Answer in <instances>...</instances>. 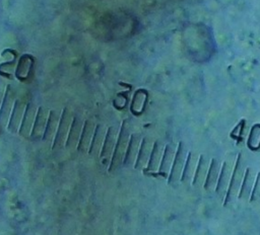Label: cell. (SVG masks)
Listing matches in <instances>:
<instances>
[{
  "instance_id": "obj_1",
  "label": "cell",
  "mask_w": 260,
  "mask_h": 235,
  "mask_svg": "<svg viewBox=\"0 0 260 235\" xmlns=\"http://www.w3.org/2000/svg\"><path fill=\"white\" fill-rule=\"evenodd\" d=\"M130 136H131L130 124L127 120H124L119 129V134H118L116 146L114 149V153L111 159V163L108 167L109 173H115L118 170H120V168L123 166V161L127 151Z\"/></svg>"
},
{
  "instance_id": "obj_2",
  "label": "cell",
  "mask_w": 260,
  "mask_h": 235,
  "mask_svg": "<svg viewBox=\"0 0 260 235\" xmlns=\"http://www.w3.org/2000/svg\"><path fill=\"white\" fill-rule=\"evenodd\" d=\"M246 163L243 158L242 153H239L237 155V158L235 160V164L233 166V171L230 179V184L225 193V197L222 201L223 206L226 207L228 205L234 203L236 200H238L239 190L243 181V177L246 171Z\"/></svg>"
},
{
  "instance_id": "obj_3",
  "label": "cell",
  "mask_w": 260,
  "mask_h": 235,
  "mask_svg": "<svg viewBox=\"0 0 260 235\" xmlns=\"http://www.w3.org/2000/svg\"><path fill=\"white\" fill-rule=\"evenodd\" d=\"M74 114L69 107H64L61 111V116L58 125V129L55 135V138L52 143V151H59L65 147L68 133L72 124Z\"/></svg>"
},
{
  "instance_id": "obj_4",
  "label": "cell",
  "mask_w": 260,
  "mask_h": 235,
  "mask_svg": "<svg viewBox=\"0 0 260 235\" xmlns=\"http://www.w3.org/2000/svg\"><path fill=\"white\" fill-rule=\"evenodd\" d=\"M189 151L186 150L185 144L181 141L177 145L176 149V154L174 157V161L171 167L170 174L168 176V184L172 186H176L180 181H181V176L182 172L184 169L185 161L187 158V154Z\"/></svg>"
},
{
  "instance_id": "obj_5",
  "label": "cell",
  "mask_w": 260,
  "mask_h": 235,
  "mask_svg": "<svg viewBox=\"0 0 260 235\" xmlns=\"http://www.w3.org/2000/svg\"><path fill=\"white\" fill-rule=\"evenodd\" d=\"M16 100V92L11 85H7L4 94L2 103L0 106V136L7 130L9 119Z\"/></svg>"
},
{
  "instance_id": "obj_6",
  "label": "cell",
  "mask_w": 260,
  "mask_h": 235,
  "mask_svg": "<svg viewBox=\"0 0 260 235\" xmlns=\"http://www.w3.org/2000/svg\"><path fill=\"white\" fill-rule=\"evenodd\" d=\"M119 129L120 128H117L116 126H111L107 129L104 144L99 155L101 164L106 168H108L111 163V159L114 153V149H115L118 134H119Z\"/></svg>"
},
{
  "instance_id": "obj_7",
  "label": "cell",
  "mask_w": 260,
  "mask_h": 235,
  "mask_svg": "<svg viewBox=\"0 0 260 235\" xmlns=\"http://www.w3.org/2000/svg\"><path fill=\"white\" fill-rule=\"evenodd\" d=\"M37 111H38V107H37L36 103L32 100L28 101L26 103L24 114H23L21 125H20L19 131H18V134L24 139H28L30 137V133L32 130Z\"/></svg>"
},
{
  "instance_id": "obj_8",
  "label": "cell",
  "mask_w": 260,
  "mask_h": 235,
  "mask_svg": "<svg viewBox=\"0 0 260 235\" xmlns=\"http://www.w3.org/2000/svg\"><path fill=\"white\" fill-rule=\"evenodd\" d=\"M142 136L140 133H132L128 143L127 151L123 161V167L125 168H134L138 151L140 148Z\"/></svg>"
},
{
  "instance_id": "obj_9",
  "label": "cell",
  "mask_w": 260,
  "mask_h": 235,
  "mask_svg": "<svg viewBox=\"0 0 260 235\" xmlns=\"http://www.w3.org/2000/svg\"><path fill=\"white\" fill-rule=\"evenodd\" d=\"M49 113H50V109L41 105L38 107V111L36 114V119H35V123L32 126V130L30 133V139L31 140H41L43 139L44 133H45V129H46V125L48 122V118H49Z\"/></svg>"
},
{
  "instance_id": "obj_10",
  "label": "cell",
  "mask_w": 260,
  "mask_h": 235,
  "mask_svg": "<svg viewBox=\"0 0 260 235\" xmlns=\"http://www.w3.org/2000/svg\"><path fill=\"white\" fill-rule=\"evenodd\" d=\"M96 124L94 122V120L92 119H87L84 121L83 124V128L81 131V135H80V139L78 142V146H77V151L81 154H85L88 153L89 150V146L94 134V130H95Z\"/></svg>"
},
{
  "instance_id": "obj_11",
  "label": "cell",
  "mask_w": 260,
  "mask_h": 235,
  "mask_svg": "<svg viewBox=\"0 0 260 235\" xmlns=\"http://www.w3.org/2000/svg\"><path fill=\"white\" fill-rule=\"evenodd\" d=\"M233 166L230 162L228 161H223L221 164V168H220V172L218 175V179H217V183L215 186V193L217 195L218 199H221L223 201L229 184H230V179H231V175H232V171H233Z\"/></svg>"
},
{
  "instance_id": "obj_12",
  "label": "cell",
  "mask_w": 260,
  "mask_h": 235,
  "mask_svg": "<svg viewBox=\"0 0 260 235\" xmlns=\"http://www.w3.org/2000/svg\"><path fill=\"white\" fill-rule=\"evenodd\" d=\"M26 103L23 99L20 98H16L10 119H9V123L7 126V131L11 134H17L21 125V121L24 114V110L26 107Z\"/></svg>"
},
{
  "instance_id": "obj_13",
  "label": "cell",
  "mask_w": 260,
  "mask_h": 235,
  "mask_svg": "<svg viewBox=\"0 0 260 235\" xmlns=\"http://www.w3.org/2000/svg\"><path fill=\"white\" fill-rule=\"evenodd\" d=\"M164 149H165V145L162 144L161 141L159 140H155L153 142V146H152V150L150 153V157L149 160L147 162V165L145 167V169L143 170L145 174L148 175H154L157 173L159 164H160V160L162 157V153H164Z\"/></svg>"
},
{
  "instance_id": "obj_14",
  "label": "cell",
  "mask_w": 260,
  "mask_h": 235,
  "mask_svg": "<svg viewBox=\"0 0 260 235\" xmlns=\"http://www.w3.org/2000/svg\"><path fill=\"white\" fill-rule=\"evenodd\" d=\"M83 124H84V121L82 120L81 115L75 114L73 116L72 124H71V127H70V130H69V133H68L66 144H65V148L67 150L77 149L78 142H79L80 135H81V131H82V128H83Z\"/></svg>"
},
{
  "instance_id": "obj_15",
  "label": "cell",
  "mask_w": 260,
  "mask_h": 235,
  "mask_svg": "<svg viewBox=\"0 0 260 235\" xmlns=\"http://www.w3.org/2000/svg\"><path fill=\"white\" fill-rule=\"evenodd\" d=\"M176 149H177V147L173 143H168L167 145H165L160 164H159V167H158V170L156 173L158 176H160L165 179H168V176L170 174L171 167H172L174 157L176 154Z\"/></svg>"
},
{
  "instance_id": "obj_16",
  "label": "cell",
  "mask_w": 260,
  "mask_h": 235,
  "mask_svg": "<svg viewBox=\"0 0 260 235\" xmlns=\"http://www.w3.org/2000/svg\"><path fill=\"white\" fill-rule=\"evenodd\" d=\"M153 141L149 137H143L141 140L140 148L138 151V155L136 158V162L134 165V169L137 171H143L147 165V162L150 157V153L152 150Z\"/></svg>"
},
{
  "instance_id": "obj_17",
  "label": "cell",
  "mask_w": 260,
  "mask_h": 235,
  "mask_svg": "<svg viewBox=\"0 0 260 235\" xmlns=\"http://www.w3.org/2000/svg\"><path fill=\"white\" fill-rule=\"evenodd\" d=\"M210 160L204 154H200L198 157V162L196 165L195 173L191 182V185L194 187H202L205 182L206 174L208 171Z\"/></svg>"
},
{
  "instance_id": "obj_18",
  "label": "cell",
  "mask_w": 260,
  "mask_h": 235,
  "mask_svg": "<svg viewBox=\"0 0 260 235\" xmlns=\"http://www.w3.org/2000/svg\"><path fill=\"white\" fill-rule=\"evenodd\" d=\"M256 172L253 168L251 167H247L244 177H243V181L239 190V194H238V200L239 201H244V202H249L250 195H251V191L254 185V181L256 178Z\"/></svg>"
},
{
  "instance_id": "obj_19",
  "label": "cell",
  "mask_w": 260,
  "mask_h": 235,
  "mask_svg": "<svg viewBox=\"0 0 260 235\" xmlns=\"http://www.w3.org/2000/svg\"><path fill=\"white\" fill-rule=\"evenodd\" d=\"M107 129L105 127V125L103 124H96L95 130H94V134L89 146V150H88V155H90L91 157H95L100 155V152L102 150L103 144H104V140L106 137V133H107Z\"/></svg>"
},
{
  "instance_id": "obj_20",
  "label": "cell",
  "mask_w": 260,
  "mask_h": 235,
  "mask_svg": "<svg viewBox=\"0 0 260 235\" xmlns=\"http://www.w3.org/2000/svg\"><path fill=\"white\" fill-rule=\"evenodd\" d=\"M220 168H221V165L218 162V160L216 158H212L209 162L208 171H207L205 182H204V185H203V188L206 191H211V190L215 189L217 179H218V175H219V172H220Z\"/></svg>"
},
{
  "instance_id": "obj_21",
  "label": "cell",
  "mask_w": 260,
  "mask_h": 235,
  "mask_svg": "<svg viewBox=\"0 0 260 235\" xmlns=\"http://www.w3.org/2000/svg\"><path fill=\"white\" fill-rule=\"evenodd\" d=\"M60 116H61V112L59 110H57V109L50 110L48 122H47L46 129H45V133H44V136L42 139L43 141L53 143V140L55 138V135H56V132L58 129Z\"/></svg>"
},
{
  "instance_id": "obj_22",
  "label": "cell",
  "mask_w": 260,
  "mask_h": 235,
  "mask_svg": "<svg viewBox=\"0 0 260 235\" xmlns=\"http://www.w3.org/2000/svg\"><path fill=\"white\" fill-rule=\"evenodd\" d=\"M34 67V57L29 54L22 55L15 68V77L18 80H26L28 78V75Z\"/></svg>"
},
{
  "instance_id": "obj_23",
  "label": "cell",
  "mask_w": 260,
  "mask_h": 235,
  "mask_svg": "<svg viewBox=\"0 0 260 235\" xmlns=\"http://www.w3.org/2000/svg\"><path fill=\"white\" fill-rule=\"evenodd\" d=\"M197 162H198V158L194 155V153L192 151H189L187 154V158H186L184 169H183L182 176H181L182 183L188 184V183L192 182Z\"/></svg>"
},
{
  "instance_id": "obj_24",
  "label": "cell",
  "mask_w": 260,
  "mask_h": 235,
  "mask_svg": "<svg viewBox=\"0 0 260 235\" xmlns=\"http://www.w3.org/2000/svg\"><path fill=\"white\" fill-rule=\"evenodd\" d=\"M147 99V91L145 89H137L133 95L130 109L132 113L139 115L144 108Z\"/></svg>"
},
{
  "instance_id": "obj_25",
  "label": "cell",
  "mask_w": 260,
  "mask_h": 235,
  "mask_svg": "<svg viewBox=\"0 0 260 235\" xmlns=\"http://www.w3.org/2000/svg\"><path fill=\"white\" fill-rule=\"evenodd\" d=\"M247 146L252 151H257L260 148V124H255L251 128L247 140Z\"/></svg>"
},
{
  "instance_id": "obj_26",
  "label": "cell",
  "mask_w": 260,
  "mask_h": 235,
  "mask_svg": "<svg viewBox=\"0 0 260 235\" xmlns=\"http://www.w3.org/2000/svg\"><path fill=\"white\" fill-rule=\"evenodd\" d=\"M245 127H246V120L242 119L239 122V124L231 132V138H233L237 143H241L243 141Z\"/></svg>"
},
{
  "instance_id": "obj_27",
  "label": "cell",
  "mask_w": 260,
  "mask_h": 235,
  "mask_svg": "<svg viewBox=\"0 0 260 235\" xmlns=\"http://www.w3.org/2000/svg\"><path fill=\"white\" fill-rule=\"evenodd\" d=\"M15 68H16V66L13 61L2 63L0 65V75L11 79L13 76V73H15Z\"/></svg>"
},
{
  "instance_id": "obj_28",
  "label": "cell",
  "mask_w": 260,
  "mask_h": 235,
  "mask_svg": "<svg viewBox=\"0 0 260 235\" xmlns=\"http://www.w3.org/2000/svg\"><path fill=\"white\" fill-rule=\"evenodd\" d=\"M250 203H260V172H257L254 185L249 199Z\"/></svg>"
},
{
  "instance_id": "obj_29",
  "label": "cell",
  "mask_w": 260,
  "mask_h": 235,
  "mask_svg": "<svg viewBox=\"0 0 260 235\" xmlns=\"http://www.w3.org/2000/svg\"><path fill=\"white\" fill-rule=\"evenodd\" d=\"M3 94L2 92H0V106H1V103H2V99H3Z\"/></svg>"
}]
</instances>
